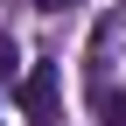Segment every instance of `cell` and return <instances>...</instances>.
<instances>
[{
	"label": "cell",
	"instance_id": "obj_3",
	"mask_svg": "<svg viewBox=\"0 0 126 126\" xmlns=\"http://www.w3.org/2000/svg\"><path fill=\"white\" fill-rule=\"evenodd\" d=\"M105 126H126V91H119L112 105H105Z\"/></svg>",
	"mask_w": 126,
	"mask_h": 126
},
{
	"label": "cell",
	"instance_id": "obj_2",
	"mask_svg": "<svg viewBox=\"0 0 126 126\" xmlns=\"http://www.w3.org/2000/svg\"><path fill=\"white\" fill-rule=\"evenodd\" d=\"M14 70H21V49H14V42H7V35H0V91H7V84H14Z\"/></svg>",
	"mask_w": 126,
	"mask_h": 126
},
{
	"label": "cell",
	"instance_id": "obj_1",
	"mask_svg": "<svg viewBox=\"0 0 126 126\" xmlns=\"http://www.w3.org/2000/svg\"><path fill=\"white\" fill-rule=\"evenodd\" d=\"M56 84H63L56 63H35V70L21 77V112H28V126H49L56 119Z\"/></svg>",
	"mask_w": 126,
	"mask_h": 126
},
{
	"label": "cell",
	"instance_id": "obj_4",
	"mask_svg": "<svg viewBox=\"0 0 126 126\" xmlns=\"http://www.w3.org/2000/svg\"><path fill=\"white\" fill-rule=\"evenodd\" d=\"M35 7H77V0H35Z\"/></svg>",
	"mask_w": 126,
	"mask_h": 126
}]
</instances>
